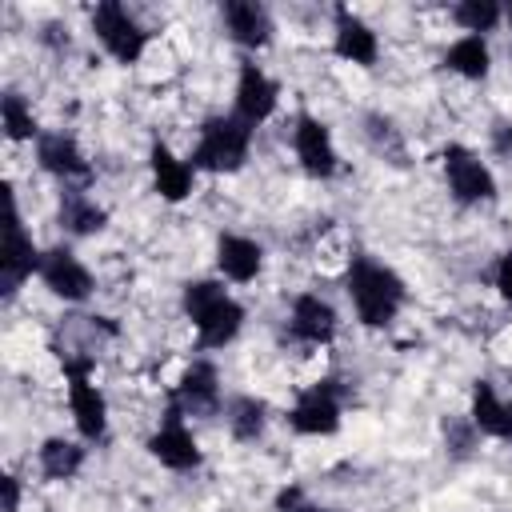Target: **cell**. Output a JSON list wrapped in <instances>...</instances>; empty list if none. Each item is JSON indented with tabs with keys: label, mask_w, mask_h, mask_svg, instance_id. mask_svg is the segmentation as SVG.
<instances>
[{
	"label": "cell",
	"mask_w": 512,
	"mask_h": 512,
	"mask_svg": "<svg viewBox=\"0 0 512 512\" xmlns=\"http://www.w3.org/2000/svg\"><path fill=\"white\" fill-rule=\"evenodd\" d=\"M344 288H348V296H352L356 316H360L368 328H388V324L396 320L404 296H408V292H404V280H400L392 268L376 264L372 256H356V260L348 264Z\"/></svg>",
	"instance_id": "6da1fadb"
},
{
	"label": "cell",
	"mask_w": 512,
	"mask_h": 512,
	"mask_svg": "<svg viewBox=\"0 0 512 512\" xmlns=\"http://www.w3.org/2000/svg\"><path fill=\"white\" fill-rule=\"evenodd\" d=\"M184 312L196 324L204 348L232 344L240 324H244V308L224 292L220 280H188L184 284Z\"/></svg>",
	"instance_id": "7a4b0ae2"
},
{
	"label": "cell",
	"mask_w": 512,
	"mask_h": 512,
	"mask_svg": "<svg viewBox=\"0 0 512 512\" xmlns=\"http://www.w3.org/2000/svg\"><path fill=\"white\" fill-rule=\"evenodd\" d=\"M252 124H244L236 112L232 116H212L200 128V140L192 148V168L200 172H236L248 160L252 148Z\"/></svg>",
	"instance_id": "3957f363"
},
{
	"label": "cell",
	"mask_w": 512,
	"mask_h": 512,
	"mask_svg": "<svg viewBox=\"0 0 512 512\" xmlns=\"http://www.w3.org/2000/svg\"><path fill=\"white\" fill-rule=\"evenodd\" d=\"M60 368L68 376V404H72V420H76L80 436L84 440H104V432H108V404H104L100 388L92 384V356L60 352Z\"/></svg>",
	"instance_id": "277c9868"
},
{
	"label": "cell",
	"mask_w": 512,
	"mask_h": 512,
	"mask_svg": "<svg viewBox=\"0 0 512 512\" xmlns=\"http://www.w3.org/2000/svg\"><path fill=\"white\" fill-rule=\"evenodd\" d=\"M92 28H96L100 44L108 48V56H116L120 64L140 60V52H144V44H148V32H144V28L136 24V16H128V8L116 4V0L96 4V12H92Z\"/></svg>",
	"instance_id": "5b68a950"
},
{
	"label": "cell",
	"mask_w": 512,
	"mask_h": 512,
	"mask_svg": "<svg viewBox=\"0 0 512 512\" xmlns=\"http://www.w3.org/2000/svg\"><path fill=\"white\" fill-rule=\"evenodd\" d=\"M40 256L44 252H36V244L24 232V224L16 216V204L8 196V224H4V248H0V288H4V296H12L32 272H40Z\"/></svg>",
	"instance_id": "8992f818"
},
{
	"label": "cell",
	"mask_w": 512,
	"mask_h": 512,
	"mask_svg": "<svg viewBox=\"0 0 512 512\" xmlns=\"http://www.w3.org/2000/svg\"><path fill=\"white\" fill-rule=\"evenodd\" d=\"M444 176H448V188L460 204H488L496 196V180L484 168V160L460 144L444 148Z\"/></svg>",
	"instance_id": "52a82bcc"
},
{
	"label": "cell",
	"mask_w": 512,
	"mask_h": 512,
	"mask_svg": "<svg viewBox=\"0 0 512 512\" xmlns=\"http://www.w3.org/2000/svg\"><path fill=\"white\" fill-rule=\"evenodd\" d=\"M148 452H152L164 468H172V472H192V468H200V444H196V436L184 428L180 404H172L168 416H164V424L148 436Z\"/></svg>",
	"instance_id": "ba28073f"
},
{
	"label": "cell",
	"mask_w": 512,
	"mask_h": 512,
	"mask_svg": "<svg viewBox=\"0 0 512 512\" xmlns=\"http://www.w3.org/2000/svg\"><path fill=\"white\" fill-rule=\"evenodd\" d=\"M292 148H296V160L308 176L316 180H328L336 172V144H332V132L324 120H316L312 112H300L296 116V128H292Z\"/></svg>",
	"instance_id": "9c48e42d"
},
{
	"label": "cell",
	"mask_w": 512,
	"mask_h": 512,
	"mask_svg": "<svg viewBox=\"0 0 512 512\" xmlns=\"http://www.w3.org/2000/svg\"><path fill=\"white\" fill-rule=\"evenodd\" d=\"M40 280H44V288H48L52 296H60V300H68V304H80V300L92 296V272H88V268L76 260V252L64 248V244H56V248H48V252L40 256Z\"/></svg>",
	"instance_id": "30bf717a"
},
{
	"label": "cell",
	"mask_w": 512,
	"mask_h": 512,
	"mask_svg": "<svg viewBox=\"0 0 512 512\" xmlns=\"http://www.w3.org/2000/svg\"><path fill=\"white\" fill-rule=\"evenodd\" d=\"M288 424L300 432V436H332L340 428V396H336V380H320L316 388H308L292 412H288Z\"/></svg>",
	"instance_id": "8fae6325"
},
{
	"label": "cell",
	"mask_w": 512,
	"mask_h": 512,
	"mask_svg": "<svg viewBox=\"0 0 512 512\" xmlns=\"http://www.w3.org/2000/svg\"><path fill=\"white\" fill-rule=\"evenodd\" d=\"M276 100H280L276 80L260 64H240V76H236V116L256 128V124H264L276 112Z\"/></svg>",
	"instance_id": "7c38bea8"
},
{
	"label": "cell",
	"mask_w": 512,
	"mask_h": 512,
	"mask_svg": "<svg viewBox=\"0 0 512 512\" xmlns=\"http://www.w3.org/2000/svg\"><path fill=\"white\" fill-rule=\"evenodd\" d=\"M172 404H180L184 416H212L220 408V376L216 364L208 360H192L172 392Z\"/></svg>",
	"instance_id": "4fadbf2b"
},
{
	"label": "cell",
	"mask_w": 512,
	"mask_h": 512,
	"mask_svg": "<svg viewBox=\"0 0 512 512\" xmlns=\"http://www.w3.org/2000/svg\"><path fill=\"white\" fill-rule=\"evenodd\" d=\"M36 160L44 172L60 176V180H88V160L80 152V144L68 132H40L36 140Z\"/></svg>",
	"instance_id": "5bb4252c"
},
{
	"label": "cell",
	"mask_w": 512,
	"mask_h": 512,
	"mask_svg": "<svg viewBox=\"0 0 512 512\" xmlns=\"http://www.w3.org/2000/svg\"><path fill=\"white\" fill-rule=\"evenodd\" d=\"M332 48H336L340 60L360 64V68L376 64V56H380L376 32H372L356 12H348V8H336V40H332Z\"/></svg>",
	"instance_id": "9a60e30c"
},
{
	"label": "cell",
	"mask_w": 512,
	"mask_h": 512,
	"mask_svg": "<svg viewBox=\"0 0 512 512\" xmlns=\"http://www.w3.org/2000/svg\"><path fill=\"white\" fill-rule=\"evenodd\" d=\"M292 336L304 344H328L336 336V308L316 292L296 296L292 300Z\"/></svg>",
	"instance_id": "2e32d148"
},
{
	"label": "cell",
	"mask_w": 512,
	"mask_h": 512,
	"mask_svg": "<svg viewBox=\"0 0 512 512\" xmlns=\"http://www.w3.org/2000/svg\"><path fill=\"white\" fill-rule=\"evenodd\" d=\"M224 24H228L232 40L244 44V48H264L272 40V16L256 0H228L224 4Z\"/></svg>",
	"instance_id": "e0dca14e"
},
{
	"label": "cell",
	"mask_w": 512,
	"mask_h": 512,
	"mask_svg": "<svg viewBox=\"0 0 512 512\" xmlns=\"http://www.w3.org/2000/svg\"><path fill=\"white\" fill-rule=\"evenodd\" d=\"M216 264H220V272H224L228 280L248 284V280H256V272H260V264H264V248H260L256 240H248V236L224 232V236L216 240Z\"/></svg>",
	"instance_id": "ac0fdd59"
},
{
	"label": "cell",
	"mask_w": 512,
	"mask_h": 512,
	"mask_svg": "<svg viewBox=\"0 0 512 512\" xmlns=\"http://www.w3.org/2000/svg\"><path fill=\"white\" fill-rule=\"evenodd\" d=\"M468 420L476 424V432L512 444V404H504L488 380H476V388H472V416Z\"/></svg>",
	"instance_id": "d6986e66"
},
{
	"label": "cell",
	"mask_w": 512,
	"mask_h": 512,
	"mask_svg": "<svg viewBox=\"0 0 512 512\" xmlns=\"http://www.w3.org/2000/svg\"><path fill=\"white\" fill-rule=\"evenodd\" d=\"M148 164H152V180H156V192L164 196V200H184L188 192H192V176H196V168L192 164H184V160H176L164 144H152V152H148Z\"/></svg>",
	"instance_id": "ffe728a7"
},
{
	"label": "cell",
	"mask_w": 512,
	"mask_h": 512,
	"mask_svg": "<svg viewBox=\"0 0 512 512\" xmlns=\"http://www.w3.org/2000/svg\"><path fill=\"white\" fill-rule=\"evenodd\" d=\"M444 64L464 76V80H484L488 76V64H492V52L484 44V36H460L448 52H444Z\"/></svg>",
	"instance_id": "44dd1931"
},
{
	"label": "cell",
	"mask_w": 512,
	"mask_h": 512,
	"mask_svg": "<svg viewBox=\"0 0 512 512\" xmlns=\"http://www.w3.org/2000/svg\"><path fill=\"white\" fill-rule=\"evenodd\" d=\"M84 464V448L76 440H64V436H52L40 444V472L48 480H72Z\"/></svg>",
	"instance_id": "7402d4cb"
},
{
	"label": "cell",
	"mask_w": 512,
	"mask_h": 512,
	"mask_svg": "<svg viewBox=\"0 0 512 512\" xmlns=\"http://www.w3.org/2000/svg\"><path fill=\"white\" fill-rule=\"evenodd\" d=\"M104 220H108V212H104L96 200H88L84 192H68L64 204H60V224H64L72 236H92V232L104 228Z\"/></svg>",
	"instance_id": "603a6c76"
},
{
	"label": "cell",
	"mask_w": 512,
	"mask_h": 512,
	"mask_svg": "<svg viewBox=\"0 0 512 512\" xmlns=\"http://www.w3.org/2000/svg\"><path fill=\"white\" fill-rule=\"evenodd\" d=\"M224 416H228V428L236 440H256L268 424V404L260 396H232Z\"/></svg>",
	"instance_id": "cb8c5ba5"
},
{
	"label": "cell",
	"mask_w": 512,
	"mask_h": 512,
	"mask_svg": "<svg viewBox=\"0 0 512 512\" xmlns=\"http://www.w3.org/2000/svg\"><path fill=\"white\" fill-rule=\"evenodd\" d=\"M0 120H4V132H8V140H40V128H36V116H32V108H28V100L24 96H16V92H4L0 96Z\"/></svg>",
	"instance_id": "d4e9b609"
},
{
	"label": "cell",
	"mask_w": 512,
	"mask_h": 512,
	"mask_svg": "<svg viewBox=\"0 0 512 512\" xmlns=\"http://www.w3.org/2000/svg\"><path fill=\"white\" fill-rule=\"evenodd\" d=\"M452 16H456V24H460L468 36H480V32H492L504 12H500L496 0H460V4L452 8Z\"/></svg>",
	"instance_id": "484cf974"
},
{
	"label": "cell",
	"mask_w": 512,
	"mask_h": 512,
	"mask_svg": "<svg viewBox=\"0 0 512 512\" xmlns=\"http://www.w3.org/2000/svg\"><path fill=\"white\" fill-rule=\"evenodd\" d=\"M444 440L456 456H468L472 452V440H476V424H460V420H444Z\"/></svg>",
	"instance_id": "4316f807"
},
{
	"label": "cell",
	"mask_w": 512,
	"mask_h": 512,
	"mask_svg": "<svg viewBox=\"0 0 512 512\" xmlns=\"http://www.w3.org/2000/svg\"><path fill=\"white\" fill-rule=\"evenodd\" d=\"M276 508H280V512H324V508H316V504H308L300 488H284V492L276 496Z\"/></svg>",
	"instance_id": "83f0119b"
},
{
	"label": "cell",
	"mask_w": 512,
	"mask_h": 512,
	"mask_svg": "<svg viewBox=\"0 0 512 512\" xmlns=\"http://www.w3.org/2000/svg\"><path fill=\"white\" fill-rule=\"evenodd\" d=\"M496 288H500V296L512 304V252H504L500 264H496Z\"/></svg>",
	"instance_id": "f1b7e54d"
},
{
	"label": "cell",
	"mask_w": 512,
	"mask_h": 512,
	"mask_svg": "<svg viewBox=\"0 0 512 512\" xmlns=\"http://www.w3.org/2000/svg\"><path fill=\"white\" fill-rule=\"evenodd\" d=\"M0 488H4V512H16L20 508V484H16V476L4 472L0 476Z\"/></svg>",
	"instance_id": "f546056e"
},
{
	"label": "cell",
	"mask_w": 512,
	"mask_h": 512,
	"mask_svg": "<svg viewBox=\"0 0 512 512\" xmlns=\"http://www.w3.org/2000/svg\"><path fill=\"white\" fill-rule=\"evenodd\" d=\"M508 144H512V128H508Z\"/></svg>",
	"instance_id": "4dcf8cb0"
},
{
	"label": "cell",
	"mask_w": 512,
	"mask_h": 512,
	"mask_svg": "<svg viewBox=\"0 0 512 512\" xmlns=\"http://www.w3.org/2000/svg\"><path fill=\"white\" fill-rule=\"evenodd\" d=\"M508 20H512V8H508Z\"/></svg>",
	"instance_id": "1f68e13d"
}]
</instances>
